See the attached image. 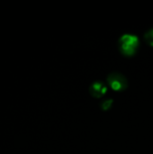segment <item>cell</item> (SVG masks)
<instances>
[{
  "label": "cell",
  "mask_w": 153,
  "mask_h": 154,
  "mask_svg": "<svg viewBox=\"0 0 153 154\" xmlns=\"http://www.w3.org/2000/svg\"><path fill=\"white\" fill-rule=\"evenodd\" d=\"M121 52L125 56H133L139 46V39L133 34H124L118 41Z\"/></svg>",
  "instance_id": "1"
},
{
  "label": "cell",
  "mask_w": 153,
  "mask_h": 154,
  "mask_svg": "<svg viewBox=\"0 0 153 154\" xmlns=\"http://www.w3.org/2000/svg\"><path fill=\"white\" fill-rule=\"evenodd\" d=\"M107 82L109 86L116 91H124L128 87V80L120 72H112L107 76Z\"/></svg>",
  "instance_id": "2"
},
{
  "label": "cell",
  "mask_w": 153,
  "mask_h": 154,
  "mask_svg": "<svg viewBox=\"0 0 153 154\" xmlns=\"http://www.w3.org/2000/svg\"><path fill=\"white\" fill-rule=\"evenodd\" d=\"M106 91H107V88H106V85L100 81L94 82L89 88V93L91 94L92 97H94L96 98H99V97H103L106 93Z\"/></svg>",
  "instance_id": "3"
},
{
  "label": "cell",
  "mask_w": 153,
  "mask_h": 154,
  "mask_svg": "<svg viewBox=\"0 0 153 154\" xmlns=\"http://www.w3.org/2000/svg\"><path fill=\"white\" fill-rule=\"evenodd\" d=\"M144 39L150 46H153V29H150L145 32Z\"/></svg>",
  "instance_id": "4"
},
{
  "label": "cell",
  "mask_w": 153,
  "mask_h": 154,
  "mask_svg": "<svg viewBox=\"0 0 153 154\" xmlns=\"http://www.w3.org/2000/svg\"><path fill=\"white\" fill-rule=\"evenodd\" d=\"M112 104H113V100H112V99L105 100V101H103L102 104H101V108H102L103 110H107V109H109V108L111 107Z\"/></svg>",
  "instance_id": "5"
}]
</instances>
